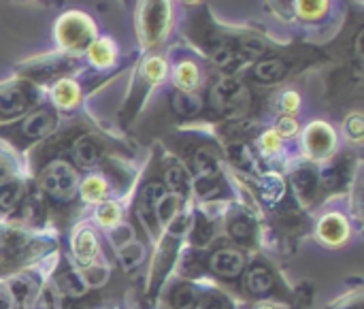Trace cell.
<instances>
[{"label": "cell", "mask_w": 364, "mask_h": 309, "mask_svg": "<svg viewBox=\"0 0 364 309\" xmlns=\"http://www.w3.org/2000/svg\"><path fill=\"white\" fill-rule=\"evenodd\" d=\"M73 156L79 167H94L102 156V145L92 135H81L73 145Z\"/></svg>", "instance_id": "11"}, {"label": "cell", "mask_w": 364, "mask_h": 309, "mask_svg": "<svg viewBox=\"0 0 364 309\" xmlns=\"http://www.w3.org/2000/svg\"><path fill=\"white\" fill-rule=\"evenodd\" d=\"M164 73H166V64L162 58H149L145 62V77L149 81H160L164 77Z\"/></svg>", "instance_id": "38"}, {"label": "cell", "mask_w": 364, "mask_h": 309, "mask_svg": "<svg viewBox=\"0 0 364 309\" xmlns=\"http://www.w3.org/2000/svg\"><path fill=\"white\" fill-rule=\"evenodd\" d=\"M171 103H173L175 113L181 115V117H194V115H198L203 111V98L198 94H194V92L179 90V92L173 94Z\"/></svg>", "instance_id": "15"}, {"label": "cell", "mask_w": 364, "mask_h": 309, "mask_svg": "<svg viewBox=\"0 0 364 309\" xmlns=\"http://www.w3.org/2000/svg\"><path fill=\"white\" fill-rule=\"evenodd\" d=\"M23 199V188L19 182H6L0 186V209L13 211Z\"/></svg>", "instance_id": "26"}, {"label": "cell", "mask_w": 364, "mask_h": 309, "mask_svg": "<svg viewBox=\"0 0 364 309\" xmlns=\"http://www.w3.org/2000/svg\"><path fill=\"white\" fill-rule=\"evenodd\" d=\"M213 235V226L205 220V218H198L196 224H194V233H192V241H196L198 246H205Z\"/></svg>", "instance_id": "39"}, {"label": "cell", "mask_w": 364, "mask_h": 309, "mask_svg": "<svg viewBox=\"0 0 364 309\" xmlns=\"http://www.w3.org/2000/svg\"><path fill=\"white\" fill-rule=\"evenodd\" d=\"M211 105L226 117H243L250 109V90L241 81L226 77L213 85Z\"/></svg>", "instance_id": "1"}, {"label": "cell", "mask_w": 364, "mask_h": 309, "mask_svg": "<svg viewBox=\"0 0 364 309\" xmlns=\"http://www.w3.org/2000/svg\"><path fill=\"white\" fill-rule=\"evenodd\" d=\"M228 152H230V158H232V162L237 167H241V169H254V156H252V152H250V147L245 143L232 145Z\"/></svg>", "instance_id": "36"}, {"label": "cell", "mask_w": 364, "mask_h": 309, "mask_svg": "<svg viewBox=\"0 0 364 309\" xmlns=\"http://www.w3.org/2000/svg\"><path fill=\"white\" fill-rule=\"evenodd\" d=\"M230 235L237 243L241 246H250L252 239H254V222L245 216H237L232 222H230Z\"/></svg>", "instance_id": "27"}, {"label": "cell", "mask_w": 364, "mask_h": 309, "mask_svg": "<svg viewBox=\"0 0 364 309\" xmlns=\"http://www.w3.org/2000/svg\"><path fill=\"white\" fill-rule=\"evenodd\" d=\"M145 252H143V246L132 241V243H126L124 248H119V265L124 271H132L141 265Z\"/></svg>", "instance_id": "28"}, {"label": "cell", "mask_w": 364, "mask_h": 309, "mask_svg": "<svg viewBox=\"0 0 364 309\" xmlns=\"http://www.w3.org/2000/svg\"><path fill=\"white\" fill-rule=\"evenodd\" d=\"M87 56L94 66L105 68L115 60V47L109 38H96L87 45Z\"/></svg>", "instance_id": "17"}, {"label": "cell", "mask_w": 364, "mask_h": 309, "mask_svg": "<svg viewBox=\"0 0 364 309\" xmlns=\"http://www.w3.org/2000/svg\"><path fill=\"white\" fill-rule=\"evenodd\" d=\"M9 173H11V167H9V162H6L4 158H0V186H2V184H6V179H9Z\"/></svg>", "instance_id": "49"}, {"label": "cell", "mask_w": 364, "mask_h": 309, "mask_svg": "<svg viewBox=\"0 0 364 309\" xmlns=\"http://www.w3.org/2000/svg\"><path fill=\"white\" fill-rule=\"evenodd\" d=\"M194 188H196V192H198L203 199H215V197L222 192L220 179H218V177H196Z\"/></svg>", "instance_id": "35"}, {"label": "cell", "mask_w": 364, "mask_h": 309, "mask_svg": "<svg viewBox=\"0 0 364 309\" xmlns=\"http://www.w3.org/2000/svg\"><path fill=\"white\" fill-rule=\"evenodd\" d=\"M322 179H324V186L326 188H339V186H343V182H346V164L341 160L335 162V164H331L324 171Z\"/></svg>", "instance_id": "34"}, {"label": "cell", "mask_w": 364, "mask_h": 309, "mask_svg": "<svg viewBox=\"0 0 364 309\" xmlns=\"http://www.w3.org/2000/svg\"><path fill=\"white\" fill-rule=\"evenodd\" d=\"M348 233H350V229H348V224H346V220L341 216H326L318 226L320 239L331 243V246L343 243L348 239Z\"/></svg>", "instance_id": "12"}, {"label": "cell", "mask_w": 364, "mask_h": 309, "mask_svg": "<svg viewBox=\"0 0 364 309\" xmlns=\"http://www.w3.org/2000/svg\"><path fill=\"white\" fill-rule=\"evenodd\" d=\"M32 252H34V243L30 237L15 233V231L0 233V261L17 263V261H23Z\"/></svg>", "instance_id": "8"}, {"label": "cell", "mask_w": 364, "mask_h": 309, "mask_svg": "<svg viewBox=\"0 0 364 309\" xmlns=\"http://www.w3.org/2000/svg\"><path fill=\"white\" fill-rule=\"evenodd\" d=\"M177 207H179V197L177 194H168L160 201V205L156 207V224H168L175 216H177Z\"/></svg>", "instance_id": "29"}, {"label": "cell", "mask_w": 364, "mask_h": 309, "mask_svg": "<svg viewBox=\"0 0 364 309\" xmlns=\"http://www.w3.org/2000/svg\"><path fill=\"white\" fill-rule=\"evenodd\" d=\"M288 73V64L279 58H269V60H260L254 66V77L262 83H275L279 79H284V75Z\"/></svg>", "instance_id": "14"}, {"label": "cell", "mask_w": 364, "mask_h": 309, "mask_svg": "<svg viewBox=\"0 0 364 309\" xmlns=\"http://www.w3.org/2000/svg\"><path fill=\"white\" fill-rule=\"evenodd\" d=\"M192 169L196 177H218V154L211 147H200L192 156Z\"/></svg>", "instance_id": "16"}, {"label": "cell", "mask_w": 364, "mask_h": 309, "mask_svg": "<svg viewBox=\"0 0 364 309\" xmlns=\"http://www.w3.org/2000/svg\"><path fill=\"white\" fill-rule=\"evenodd\" d=\"M32 309H55V293L51 288H43L32 301Z\"/></svg>", "instance_id": "41"}, {"label": "cell", "mask_w": 364, "mask_h": 309, "mask_svg": "<svg viewBox=\"0 0 364 309\" xmlns=\"http://www.w3.org/2000/svg\"><path fill=\"white\" fill-rule=\"evenodd\" d=\"M96 218H98V222H100L102 226H115L117 220H119V207H117L115 203L107 201V203H102V205L98 207Z\"/></svg>", "instance_id": "37"}, {"label": "cell", "mask_w": 364, "mask_h": 309, "mask_svg": "<svg viewBox=\"0 0 364 309\" xmlns=\"http://www.w3.org/2000/svg\"><path fill=\"white\" fill-rule=\"evenodd\" d=\"M328 0H296V11L303 19H318L326 13Z\"/></svg>", "instance_id": "32"}, {"label": "cell", "mask_w": 364, "mask_h": 309, "mask_svg": "<svg viewBox=\"0 0 364 309\" xmlns=\"http://www.w3.org/2000/svg\"><path fill=\"white\" fill-rule=\"evenodd\" d=\"M299 105H301V98H299V94H296V92H286V94L282 96V107H284L288 113L296 111V109H299Z\"/></svg>", "instance_id": "45"}, {"label": "cell", "mask_w": 364, "mask_h": 309, "mask_svg": "<svg viewBox=\"0 0 364 309\" xmlns=\"http://www.w3.org/2000/svg\"><path fill=\"white\" fill-rule=\"evenodd\" d=\"M335 130L324 124V122H316L307 128L305 132V145L309 150V154L314 158H324L335 150Z\"/></svg>", "instance_id": "7"}, {"label": "cell", "mask_w": 364, "mask_h": 309, "mask_svg": "<svg viewBox=\"0 0 364 309\" xmlns=\"http://www.w3.org/2000/svg\"><path fill=\"white\" fill-rule=\"evenodd\" d=\"M260 150L264 152V154H273V152H277L279 150V135L277 132H264L262 135V139H260Z\"/></svg>", "instance_id": "44"}, {"label": "cell", "mask_w": 364, "mask_h": 309, "mask_svg": "<svg viewBox=\"0 0 364 309\" xmlns=\"http://www.w3.org/2000/svg\"><path fill=\"white\" fill-rule=\"evenodd\" d=\"M0 309H19L13 301V295L6 284H0Z\"/></svg>", "instance_id": "47"}, {"label": "cell", "mask_w": 364, "mask_h": 309, "mask_svg": "<svg viewBox=\"0 0 364 309\" xmlns=\"http://www.w3.org/2000/svg\"><path fill=\"white\" fill-rule=\"evenodd\" d=\"M203 309H230V305L226 303V299H222L220 295L215 293H207L200 297V303H198Z\"/></svg>", "instance_id": "42"}, {"label": "cell", "mask_w": 364, "mask_h": 309, "mask_svg": "<svg viewBox=\"0 0 364 309\" xmlns=\"http://www.w3.org/2000/svg\"><path fill=\"white\" fill-rule=\"evenodd\" d=\"M55 126V115L47 109H38L34 113H30L21 124H19V135L34 141V139H43L47 137Z\"/></svg>", "instance_id": "9"}, {"label": "cell", "mask_w": 364, "mask_h": 309, "mask_svg": "<svg viewBox=\"0 0 364 309\" xmlns=\"http://www.w3.org/2000/svg\"><path fill=\"white\" fill-rule=\"evenodd\" d=\"M348 309H363V308H360V303H352Z\"/></svg>", "instance_id": "50"}, {"label": "cell", "mask_w": 364, "mask_h": 309, "mask_svg": "<svg viewBox=\"0 0 364 309\" xmlns=\"http://www.w3.org/2000/svg\"><path fill=\"white\" fill-rule=\"evenodd\" d=\"M286 186L277 175H264L260 179V197L267 205H277L284 199Z\"/></svg>", "instance_id": "23"}, {"label": "cell", "mask_w": 364, "mask_h": 309, "mask_svg": "<svg viewBox=\"0 0 364 309\" xmlns=\"http://www.w3.org/2000/svg\"><path fill=\"white\" fill-rule=\"evenodd\" d=\"M198 83V68L194 62L183 60L175 66V85L181 88L183 92H190Z\"/></svg>", "instance_id": "25"}, {"label": "cell", "mask_w": 364, "mask_h": 309, "mask_svg": "<svg viewBox=\"0 0 364 309\" xmlns=\"http://www.w3.org/2000/svg\"><path fill=\"white\" fill-rule=\"evenodd\" d=\"M85 280L92 286H100L107 282V269H90V271H85Z\"/></svg>", "instance_id": "46"}, {"label": "cell", "mask_w": 364, "mask_h": 309, "mask_svg": "<svg viewBox=\"0 0 364 309\" xmlns=\"http://www.w3.org/2000/svg\"><path fill=\"white\" fill-rule=\"evenodd\" d=\"M186 2H192V0H186Z\"/></svg>", "instance_id": "52"}, {"label": "cell", "mask_w": 364, "mask_h": 309, "mask_svg": "<svg viewBox=\"0 0 364 309\" xmlns=\"http://www.w3.org/2000/svg\"><path fill=\"white\" fill-rule=\"evenodd\" d=\"M58 284H60V288H62L66 295H70V297H81V295L85 293V288H87L85 280H83L81 276H77L75 271L62 273V278L58 280Z\"/></svg>", "instance_id": "31"}, {"label": "cell", "mask_w": 364, "mask_h": 309, "mask_svg": "<svg viewBox=\"0 0 364 309\" xmlns=\"http://www.w3.org/2000/svg\"><path fill=\"white\" fill-rule=\"evenodd\" d=\"M256 309H273V308H271V305H258Z\"/></svg>", "instance_id": "51"}, {"label": "cell", "mask_w": 364, "mask_h": 309, "mask_svg": "<svg viewBox=\"0 0 364 309\" xmlns=\"http://www.w3.org/2000/svg\"><path fill=\"white\" fill-rule=\"evenodd\" d=\"M81 194L85 201H100L107 194V182L100 175H90L81 186Z\"/></svg>", "instance_id": "30"}, {"label": "cell", "mask_w": 364, "mask_h": 309, "mask_svg": "<svg viewBox=\"0 0 364 309\" xmlns=\"http://www.w3.org/2000/svg\"><path fill=\"white\" fill-rule=\"evenodd\" d=\"M77 186H79L77 171H75V167H70L64 160L51 162L43 171V175H41V188H43V192L49 199L58 201V203L73 201L75 194H77Z\"/></svg>", "instance_id": "2"}, {"label": "cell", "mask_w": 364, "mask_h": 309, "mask_svg": "<svg viewBox=\"0 0 364 309\" xmlns=\"http://www.w3.org/2000/svg\"><path fill=\"white\" fill-rule=\"evenodd\" d=\"M164 184H166V186L173 190V194H177V197L188 194V190L192 188L188 171H186L183 167H179V164H171V167L166 169V173H164Z\"/></svg>", "instance_id": "21"}, {"label": "cell", "mask_w": 364, "mask_h": 309, "mask_svg": "<svg viewBox=\"0 0 364 309\" xmlns=\"http://www.w3.org/2000/svg\"><path fill=\"white\" fill-rule=\"evenodd\" d=\"M128 239H130V229H128V226H119V229L113 233V243H115L117 248H124V246L128 243Z\"/></svg>", "instance_id": "48"}, {"label": "cell", "mask_w": 364, "mask_h": 309, "mask_svg": "<svg viewBox=\"0 0 364 309\" xmlns=\"http://www.w3.org/2000/svg\"><path fill=\"white\" fill-rule=\"evenodd\" d=\"M55 38L64 49H81L87 47L94 38V23L87 15L70 11L60 17L55 26Z\"/></svg>", "instance_id": "4"}, {"label": "cell", "mask_w": 364, "mask_h": 309, "mask_svg": "<svg viewBox=\"0 0 364 309\" xmlns=\"http://www.w3.org/2000/svg\"><path fill=\"white\" fill-rule=\"evenodd\" d=\"M96 256V237L90 231H83L75 241V258L79 265H90Z\"/></svg>", "instance_id": "24"}, {"label": "cell", "mask_w": 364, "mask_h": 309, "mask_svg": "<svg viewBox=\"0 0 364 309\" xmlns=\"http://www.w3.org/2000/svg\"><path fill=\"white\" fill-rule=\"evenodd\" d=\"M296 130H299V122L294 117H290V115L279 117V122H277V135L292 137V135H296Z\"/></svg>", "instance_id": "43"}, {"label": "cell", "mask_w": 364, "mask_h": 309, "mask_svg": "<svg viewBox=\"0 0 364 309\" xmlns=\"http://www.w3.org/2000/svg\"><path fill=\"white\" fill-rule=\"evenodd\" d=\"M6 286H9L11 295H13L15 305H17L19 309L23 308V305H28V303L32 301L34 293H36V284H34V280H32V278H28V276H21V278L11 280Z\"/></svg>", "instance_id": "18"}, {"label": "cell", "mask_w": 364, "mask_h": 309, "mask_svg": "<svg viewBox=\"0 0 364 309\" xmlns=\"http://www.w3.org/2000/svg\"><path fill=\"white\" fill-rule=\"evenodd\" d=\"M245 284H247V290L256 297H264L273 290V273L262 267V265H254L250 271H247V278H245Z\"/></svg>", "instance_id": "13"}, {"label": "cell", "mask_w": 364, "mask_h": 309, "mask_svg": "<svg viewBox=\"0 0 364 309\" xmlns=\"http://www.w3.org/2000/svg\"><path fill=\"white\" fill-rule=\"evenodd\" d=\"M32 105V90L26 83H9L0 88V120L21 115Z\"/></svg>", "instance_id": "5"}, {"label": "cell", "mask_w": 364, "mask_h": 309, "mask_svg": "<svg viewBox=\"0 0 364 309\" xmlns=\"http://www.w3.org/2000/svg\"><path fill=\"white\" fill-rule=\"evenodd\" d=\"M168 19H171L168 0H143L141 11H139L141 41L145 45L158 43L164 36L166 28H168Z\"/></svg>", "instance_id": "3"}, {"label": "cell", "mask_w": 364, "mask_h": 309, "mask_svg": "<svg viewBox=\"0 0 364 309\" xmlns=\"http://www.w3.org/2000/svg\"><path fill=\"white\" fill-rule=\"evenodd\" d=\"M243 267H245V256L239 250H232V248H220L209 258V269L215 276L226 278V280L239 278Z\"/></svg>", "instance_id": "6"}, {"label": "cell", "mask_w": 364, "mask_h": 309, "mask_svg": "<svg viewBox=\"0 0 364 309\" xmlns=\"http://www.w3.org/2000/svg\"><path fill=\"white\" fill-rule=\"evenodd\" d=\"M213 62L218 64V66H222V68H228V66H232L237 60H239V51L235 49V47H230L228 43H222V45H218L215 49H213Z\"/></svg>", "instance_id": "33"}, {"label": "cell", "mask_w": 364, "mask_h": 309, "mask_svg": "<svg viewBox=\"0 0 364 309\" xmlns=\"http://www.w3.org/2000/svg\"><path fill=\"white\" fill-rule=\"evenodd\" d=\"M316 184H318V177H316V173L311 169H299V171L292 173V188H294L296 197L303 199V201L314 197Z\"/></svg>", "instance_id": "20"}, {"label": "cell", "mask_w": 364, "mask_h": 309, "mask_svg": "<svg viewBox=\"0 0 364 309\" xmlns=\"http://www.w3.org/2000/svg\"><path fill=\"white\" fill-rule=\"evenodd\" d=\"M346 132L350 135L352 141H360V139H363L364 124L363 117H360L358 113H354L352 117H348V122H346Z\"/></svg>", "instance_id": "40"}, {"label": "cell", "mask_w": 364, "mask_h": 309, "mask_svg": "<svg viewBox=\"0 0 364 309\" xmlns=\"http://www.w3.org/2000/svg\"><path fill=\"white\" fill-rule=\"evenodd\" d=\"M53 103L60 109H73L79 103V85L70 79H62L53 88Z\"/></svg>", "instance_id": "19"}, {"label": "cell", "mask_w": 364, "mask_h": 309, "mask_svg": "<svg viewBox=\"0 0 364 309\" xmlns=\"http://www.w3.org/2000/svg\"><path fill=\"white\" fill-rule=\"evenodd\" d=\"M200 303V295L190 284H179L171 293V305L175 309H196Z\"/></svg>", "instance_id": "22"}, {"label": "cell", "mask_w": 364, "mask_h": 309, "mask_svg": "<svg viewBox=\"0 0 364 309\" xmlns=\"http://www.w3.org/2000/svg\"><path fill=\"white\" fill-rule=\"evenodd\" d=\"M164 197H166V188L162 184H158V182H151V184L145 186V190H143V194L139 199V216H141L143 222L149 224L151 231H156V218H154L156 207L160 205V201Z\"/></svg>", "instance_id": "10"}]
</instances>
